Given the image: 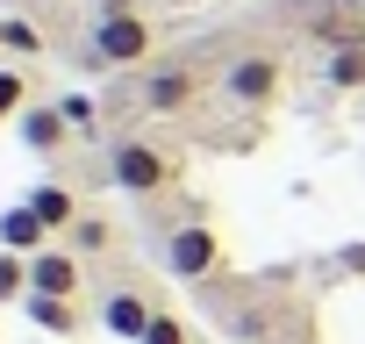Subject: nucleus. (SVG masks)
<instances>
[{"mask_svg":"<svg viewBox=\"0 0 365 344\" xmlns=\"http://www.w3.org/2000/svg\"><path fill=\"white\" fill-rule=\"evenodd\" d=\"M65 237H72V251H79V258H86V251L101 258V251L115 244V223H108V216H79V223H72Z\"/></svg>","mask_w":365,"mask_h":344,"instance_id":"13","label":"nucleus"},{"mask_svg":"<svg viewBox=\"0 0 365 344\" xmlns=\"http://www.w3.org/2000/svg\"><path fill=\"white\" fill-rule=\"evenodd\" d=\"M29 208L43 216V230H51V237H58V230H72V223L86 216V208H79V194H72V187H58V180H43V187L29 194Z\"/></svg>","mask_w":365,"mask_h":344,"instance_id":"10","label":"nucleus"},{"mask_svg":"<svg viewBox=\"0 0 365 344\" xmlns=\"http://www.w3.org/2000/svg\"><path fill=\"white\" fill-rule=\"evenodd\" d=\"M22 143H29L36 158H58V151L72 143V122H65V108H58V101H29V108H22Z\"/></svg>","mask_w":365,"mask_h":344,"instance_id":"8","label":"nucleus"},{"mask_svg":"<svg viewBox=\"0 0 365 344\" xmlns=\"http://www.w3.org/2000/svg\"><path fill=\"white\" fill-rule=\"evenodd\" d=\"M158 323V308L136 294V287H115L108 301H101V330L108 337H122V344H143V330Z\"/></svg>","mask_w":365,"mask_h":344,"instance_id":"7","label":"nucleus"},{"mask_svg":"<svg viewBox=\"0 0 365 344\" xmlns=\"http://www.w3.org/2000/svg\"><path fill=\"white\" fill-rule=\"evenodd\" d=\"M150 22L143 15H115V22H93L86 29V51H79V65L86 72H122V65H150Z\"/></svg>","mask_w":365,"mask_h":344,"instance_id":"1","label":"nucleus"},{"mask_svg":"<svg viewBox=\"0 0 365 344\" xmlns=\"http://www.w3.org/2000/svg\"><path fill=\"white\" fill-rule=\"evenodd\" d=\"M143 344H187V323H179V315H165V308H158V323L143 330Z\"/></svg>","mask_w":365,"mask_h":344,"instance_id":"18","label":"nucleus"},{"mask_svg":"<svg viewBox=\"0 0 365 344\" xmlns=\"http://www.w3.org/2000/svg\"><path fill=\"white\" fill-rule=\"evenodd\" d=\"M0 251H22V258H36V251H51V230H43V216L22 201V208H8L0 216Z\"/></svg>","mask_w":365,"mask_h":344,"instance_id":"9","label":"nucleus"},{"mask_svg":"<svg viewBox=\"0 0 365 344\" xmlns=\"http://www.w3.org/2000/svg\"><path fill=\"white\" fill-rule=\"evenodd\" d=\"M150 115H187L194 101H201V72L194 65H179V58H165V65H143V93H136Z\"/></svg>","mask_w":365,"mask_h":344,"instance_id":"5","label":"nucleus"},{"mask_svg":"<svg viewBox=\"0 0 365 344\" xmlns=\"http://www.w3.org/2000/svg\"><path fill=\"white\" fill-rule=\"evenodd\" d=\"M0 44L15 58H43V29H29V22H0Z\"/></svg>","mask_w":365,"mask_h":344,"instance_id":"16","label":"nucleus"},{"mask_svg":"<svg viewBox=\"0 0 365 344\" xmlns=\"http://www.w3.org/2000/svg\"><path fill=\"white\" fill-rule=\"evenodd\" d=\"M29 294H51V301H72L79 294V251L72 244H51L29 258Z\"/></svg>","mask_w":365,"mask_h":344,"instance_id":"6","label":"nucleus"},{"mask_svg":"<svg viewBox=\"0 0 365 344\" xmlns=\"http://www.w3.org/2000/svg\"><path fill=\"white\" fill-rule=\"evenodd\" d=\"M58 108H65L72 136H86V129H93V115H101V108H93V93H58Z\"/></svg>","mask_w":365,"mask_h":344,"instance_id":"17","label":"nucleus"},{"mask_svg":"<svg viewBox=\"0 0 365 344\" xmlns=\"http://www.w3.org/2000/svg\"><path fill=\"white\" fill-rule=\"evenodd\" d=\"M29 323H36V330H51V337H72V330H79L72 301H51V294H29Z\"/></svg>","mask_w":365,"mask_h":344,"instance_id":"12","label":"nucleus"},{"mask_svg":"<svg viewBox=\"0 0 365 344\" xmlns=\"http://www.w3.org/2000/svg\"><path fill=\"white\" fill-rule=\"evenodd\" d=\"M108 180L122 187V194H165L172 180H179V165H172V151H158V143H143V136H129V143H115L108 151Z\"/></svg>","mask_w":365,"mask_h":344,"instance_id":"2","label":"nucleus"},{"mask_svg":"<svg viewBox=\"0 0 365 344\" xmlns=\"http://www.w3.org/2000/svg\"><path fill=\"white\" fill-rule=\"evenodd\" d=\"M279 79H287V65H279L272 51H244V58L222 72V101H237V108H265V101H279Z\"/></svg>","mask_w":365,"mask_h":344,"instance_id":"4","label":"nucleus"},{"mask_svg":"<svg viewBox=\"0 0 365 344\" xmlns=\"http://www.w3.org/2000/svg\"><path fill=\"white\" fill-rule=\"evenodd\" d=\"M22 108H29V79L15 65H0V122H22Z\"/></svg>","mask_w":365,"mask_h":344,"instance_id":"14","label":"nucleus"},{"mask_svg":"<svg viewBox=\"0 0 365 344\" xmlns=\"http://www.w3.org/2000/svg\"><path fill=\"white\" fill-rule=\"evenodd\" d=\"M0 301H29V258L0 251Z\"/></svg>","mask_w":365,"mask_h":344,"instance_id":"15","label":"nucleus"},{"mask_svg":"<svg viewBox=\"0 0 365 344\" xmlns=\"http://www.w3.org/2000/svg\"><path fill=\"white\" fill-rule=\"evenodd\" d=\"M322 79H329L336 93H351V86H365V36H351V44H336V51H329V65H322Z\"/></svg>","mask_w":365,"mask_h":344,"instance_id":"11","label":"nucleus"},{"mask_svg":"<svg viewBox=\"0 0 365 344\" xmlns=\"http://www.w3.org/2000/svg\"><path fill=\"white\" fill-rule=\"evenodd\" d=\"M115 15H136V0H93V22H115Z\"/></svg>","mask_w":365,"mask_h":344,"instance_id":"19","label":"nucleus"},{"mask_svg":"<svg viewBox=\"0 0 365 344\" xmlns=\"http://www.w3.org/2000/svg\"><path fill=\"white\" fill-rule=\"evenodd\" d=\"M215 265H222V237H215L208 216H187V223L165 237V273L172 280H208Z\"/></svg>","mask_w":365,"mask_h":344,"instance_id":"3","label":"nucleus"}]
</instances>
